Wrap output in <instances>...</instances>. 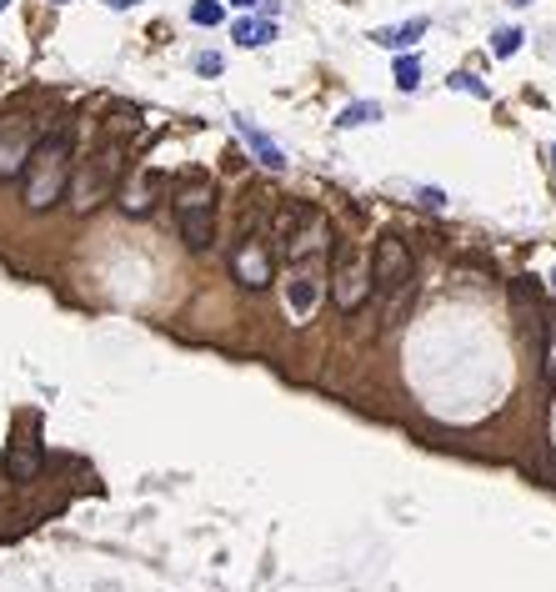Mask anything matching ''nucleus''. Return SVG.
Wrapping results in <instances>:
<instances>
[{
	"instance_id": "1",
	"label": "nucleus",
	"mask_w": 556,
	"mask_h": 592,
	"mask_svg": "<svg viewBox=\"0 0 556 592\" xmlns=\"http://www.w3.org/2000/svg\"><path fill=\"white\" fill-rule=\"evenodd\" d=\"M71 161H76V141H71L66 126L51 131V136H36V151H31V161H26V171H21V181H26V206H31V211H51V206L66 196V186H71Z\"/></svg>"
},
{
	"instance_id": "2",
	"label": "nucleus",
	"mask_w": 556,
	"mask_h": 592,
	"mask_svg": "<svg viewBox=\"0 0 556 592\" xmlns=\"http://www.w3.org/2000/svg\"><path fill=\"white\" fill-rule=\"evenodd\" d=\"M121 171H126V141H106L91 161H81V171H71V206L86 216L96 211L101 201H111V191L121 186Z\"/></svg>"
},
{
	"instance_id": "3",
	"label": "nucleus",
	"mask_w": 556,
	"mask_h": 592,
	"mask_svg": "<svg viewBox=\"0 0 556 592\" xmlns=\"http://www.w3.org/2000/svg\"><path fill=\"white\" fill-rule=\"evenodd\" d=\"M176 221H181V241L191 251H206L216 241V186L206 176L181 181V191H176Z\"/></svg>"
},
{
	"instance_id": "4",
	"label": "nucleus",
	"mask_w": 556,
	"mask_h": 592,
	"mask_svg": "<svg viewBox=\"0 0 556 592\" xmlns=\"http://www.w3.org/2000/svg\"><path fill=\"white\" fill-rule=\"evenodd\" d=\"M366 276H371L376 296L396 302V312H401V302L411 296V276H416L406 241H401V236H381V241H376V251H371V266H366ZM396 312H391V327H396Z\"/></svg>"
},
{
	"instance_id": "5",
	"label": "nucleus",
	"mask_w": 556,
	"mask_h": 592,
	"mask_svg": "<svg viewBox=\"0 0 556 592\" xmlns=\"http://www.w3.org/2000/svg\"><path fill=\"white\" fill-rule=\"evenodd\" d=\"M231 271H236V281H241L246 291H266L271 276H276V256H271L266 236L246 231V236L236 241V251H231Z\"/></svg>"
},
{
	"instance_id": "6",
	"label": "nucleus",
	"mask_w": 556,
	"mask_h": 592,
	"mask_svg": "<svg viewBox=\"0 0 556 592\" xmlns=\"http://www.w3.org/2000/svg\"><path fill=\"white\" fill-rule=\"evenodd\" d=\"M366 291H371L366 261H361L351 246H341V251H336V266H331V302H336L341 312H361Z\"/></svg>"
},
{
	"instance_id": "7",
	"label": "nucleus",
	"mask_w": 556,
	"mask_h": 592,
	"mask_svg": "<svg viewBox=\"0 0 556 592\" xmlns=\"http://www.w3.org/2000/svg\"><path fill=\"white\" fill-rule=\"evenodd\" d=\"M31 151H36V126L26 116H6V121H0V181H16L26 171Z\"/></svg>"
},
{
	"instance_id": "8",
	"label": "nucleus",
	"mask_w": 556,
	"mask_h": 592,
	"mask_svg": "<svg viewBox=\"0 0 556 592\" xmlns=\"http://www.w3.org/2000/svg\"><path fill=\"white\" fill-rule=\"evenodd\" d=\"M321 291H326V276H321L316 256H301L296 271H291V281H286V312L306 322L316 312V302H321Z\"/></svg>"
},
{
	"instance_id": "9",
	"label": "nucleus",
	"mask_w": 556,
	"mask_h": 592,
	"mask_svg": "<svg viewBox=\"0 0 556 592\" xmlns=\"http://www.w3.org/2000/svg\"><path fill=\"white\" fill-rule=\"evenodd\" d=\"M156 196H161V176H156V171H136V176L121 186V211H126V216H146V211L156 206Z\"/></svg>"
},
{
	"instance_id": "10",
	"label": "nucleus",
	"mask_w": 556,
	"mask_h": 592,
	"mask_svg": "<svg viewBox=\"0 0 556 592\" xmlns=\"http://www.w3.org/2000/svg\"><path fill=\"white\" fill-rule=\"evenodd\" d=\"M236 131H241V141L256 151V161H261V166H271V171H281V166H286V151H281V146H276L261 126H251L246 116H236Z\"/></svg>"
},
{
	"instance_id": "11",
	"label": "nucleus",
	"mask_w": 556,
	"mask_h": 592,
	"mask_svg": "<svg viewBox=\"0 0 556 592\" xmlns=\"http://www.w3.org/2000/svg\"><path fill=\"white\" fill-rule=\"evenodd\" d=\"M6 472H11V482H31V477L41 472V442H36V437L11 442V452H6Z\"/></svg>"
},
{
	"instance_id": "12",
	"label": "nucleus",
	"mask_w": 556,
	"mask_h": 592,
	"mask_svg": "<svg viewBox=\"0 0 556 592\" xmlns=\"http://www.w3.org/2000/svg\"><path fill=\"white\" fill-rule=\"evenodd\" d=\"M421 36H426V16L401 21V26H381V31H371V41H376V46H386V51H406V46H416Z\"/></svg>"
},
{
	"instance_id": "13",
	"label": "nucleus",
	"mask_w": 556,
	"mask_h": 592,
	"mask_svg": "<svg viewBox=\"0 0 556 592\" xmlns=\"http://www.w3.org/2000/svg\"><path fill=\"white\" fill-rule=\"evenodd\" d=\"M231 41H236V46H246V51H261V46H271V41H276V21H236Z\"/></svg>"
},
{
	"instance_id": "14",
	"label": "nucleus",
	"mask_w": 556,
	"mask_h": 592,
	"mask_svg": "<svg viewBox=\"0 0 556 592\" xmlns=\"http://www.w3.org/2000/svg\"><path fill=\"white\" fill-rule=\"evenodd\" d=\"M371 121H381V106H376V101H351V106L336 116L341 131H356V126H371Z\"/></svg>"
},
{
	"instance_id": "15",
	"label": "nucleus",
	"mask_w": 556,
	"mask_h": 592,
	"mask_svg": "<svg viewBox=\"0 0 556 592\" xmlns=\"http://www.w3.org/2000/svg\"><path fill=\"white\" fill-rule=\"evenodd\" d=\"M396 86H401V91H416V86H421V61H416V56H401V61H396Z\"/></svg>"
},
{
	"instance_id": "16",
	"label": "nucleus",
	"mask_w": 556,
	"mask_h": 592,
	"mask_svg": "<svg viewBox=\"0 0 556 592\" xmlns=\"http://www.w3.org/2000/svg\"><path fill=\"white\" fill-rule=\"evenodd\" d=\"M221 16H226L221 0H196V6H191V21L196 26H221Z\"/></svg>"
},
{
	"instance_id": "17",
	"label": "nucleus",
	"mask_w": 556,
	"mask_h": 592,
	"mask_svg": "<svg viewBox=\"0 0 556 592\" xmlns=\"http://www.w3.org/2000/svg\"><path fill=\"white\" fill-rule=\"evenodd\" d=\"M521 41H526L521 31H496V36H491V51H496V56H516Z\"/></svg>"
},
{
	"instance_id": "18",
	"label": "nucleus",
	"mask_w": 556,
	"mask_h": 592,
	"mask_svg": "<svg viewBox=\"0 0 556 592\" xmlns=\"http://www.w3.org/2000/svg\"><path fill=\"white\" fill-rule=\"evenodd\" d=\"M451 86H456V91H466V96H476V101H486V96H491V91H486L476 76H466V71H456V76H451Z\"/></svg>"
},
{
	"instance_id": "19",
	"label": "nucleus",
	"mask_w": 556,
	"mask_h": 592,
	"mask_svg": "<svg viewBox=\"0 0 556 592\" xmlns=\"http://www.w3.org/2000/svg\"><path fill=\"white\" fill-rule=\"evenodd\" d=\"M196 71H201V76H221V56H211V51L196 56Z\"/></svg>"
},
{
	"instance_id": "20",
	"label": "nucleus",
	"mask_w": 556,
	"mask_h": 592,
	"mask_svg": "<svg viewBox=\"0 0 556 592\" xmlns=\"http://www.w3.org/2000/svg\"><path fill=\"white\" fill-rule=\"evenodd\" d=\"M111 11H131V6H141V0H106Z\"/></svg>"
},
{
	"instance_id": "21",
	"label": "nucleus",
	"mask_w": 556,
	"mask_h": 592,
	"mask_svg": "<svg viewBox=\"0 0 556 592\" xmlns=\"http://www.w3.org/2000/svg\"><path fill=\"white\" fill-rule=\"evenodd\" d=\"M231 6H241V11H251V6H256V0H231Z\"/></svg>"
},
{
	"instance_id": "22",
	"label": "nucleus",
	"mask_w": 556,
	"mask_h": 592,
	"mask_svg": "<svg viewBox=\"0 0 556 592\" xmlns=\"http://www.w3.org/2000/svg\"><path fill=\"white\" fill-rule=\"evenodd\" d=\"M511 6H531V0H511Z\"/></svg>"
},
{
	"instance_id": "23",
	"label": "nucleus",
	"mask_w": 556,
	"mask_h": 592,
	"mask_svg": "<svg viewBox=\"0 0 556 592\" xmlns=\"http://www.w3.org/2000/svg\"><path fill=\"white\" fill-rule=\"evenodd\" d=\"M6 6H11V0H0V11H6Z\"/></svg>"
},
{
	"instance_id": "24",
	"label": "nucleus",
	"mask_w": 556,
	"mask_h": 592,
	"mask_svg": "<svg viewBox=\"0 0 556 592\" xmlns=\"http://www.w3.org/2000/svg\"><path fill=\"white\" fill-rule=\"evenodd\" d=\"M551 286H556V271H551Z\"/></svg>"
},
{
	"instance_id": "25",
	"label": "nucleus",
	"mask_w": 556,
	"mask_h": 592,
	"mask_svg": "<svg viewBox=\"0 0 556 592\" xmlns=\"http://www.w3.org/2000/svg\"><path fill=\"white\" fill-rule=\"evenodd\" d=\"M56 6H66V0H56Z\"/></svg>"
}]
</instances>
